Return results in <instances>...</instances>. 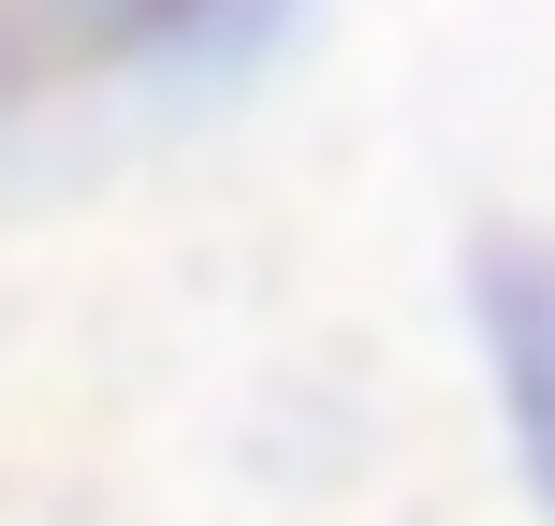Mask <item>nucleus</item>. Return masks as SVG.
<instances>
[{"label":"nucleus","mask_w":555,"mask_h":526,"mask_svg":"<svg viewBox=\"0 0 555 526\" xmlns=\"http://www.w3.org/2000/svg\"><path fill=\"white\" fill-rule=\"evenodd\" d=\"M468 322H482V365H498L512 469H527V498L555 526V234H527V220L468 234Z\"/></svg>","instance_id":"f257e3e1"},{"label":"nucleus","mask_w":555,"mask_h":526,"mask_svg":"<svg viewBox=\"0 0 555 526\" xmlns=\"http://www.w3.org/2000/svg\"><path fill=\"white\" fill-rule=\"evenodd\" d=\"M220 0H0V103L29 88H74V74H117V59L205 29Z\"/></svg>","instance_id":"f03ea898"}]
</instances>
